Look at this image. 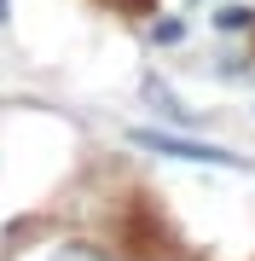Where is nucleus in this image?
Wrapping results in <instances>:
<instances>
[{
	"label": "nucleus",
	"mask_w": 255,
	"mask_h": 261,
	"mask_svg": "<svg viewBox=\"0 0 255 261\" xmlns=\"http://www.w3.org/2000/svg\"><path fill=\"white\" fill-rule=\"evenodd\" d=\"M52 261H104V255H99V250H87V244H64Z\"/></svg>",
	"instance_id": "3"
},
{
	"label": "nucleus",
	"mask_w": 255,
	"mask_h": 261,
	"mask_svg": "<svg viewBox=\"0 0 255 261\" xmlns=\"http://www.w3.org/2000/svg\"><path fill=\"white\" fill-rule=\"evenodd\" d=\"M180 35H186V23H174V18H168V23H157V41H180Z\"/></svg>",
	"instance_id": "4"
},
{
	"label": "nucleus",
	"mask_w": 255,
	"mask_h": 261,
	"mask_svg": "<svg viewBox=\"0 0 255 261\" xmlns=\"http://www.w3.org/2000/svg\"><path fill=\"white\" fill-rule=\"evenodd\" d=\"M249 18H255L249 6H220V12H215V29H244Z\"/></svg>",
	"instance_id": "2"
},
{
	"label": "nucleus",
	"mask_w": 255,
	"mask_h": 261,
	"mask_svg": "<svg viewBox=\"0 0 255 261\" xmlns=\"http://www.w3.org/2000/svg\"><path fill=\"white\" fill-rule=\"evenodd\" d=\"M6 18H12V12H6V0H0V23H6Z\"/></svg>",
	"instance_id": "5"
},
{
	"label": "nucleus",
	"mask_w": 255,
	"mask_h": 261,
	"mask_svg": "<svg viewBox=\"0 0 255 261\" xmlns=\"http://www.w3.org/2000/svg\"><path fill=\"white\" fill-rule=\"evenodd\" d=\"M133 145H145V151H157V157H180V163H215V168H244V157L226 145H203V140H180V134H151V128H139L133 134Z\"/></svg>",
	"instance_id": "1"
}]
</instances>
